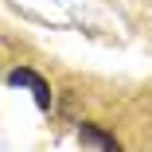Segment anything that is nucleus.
<instances>
[{
	"mask_svg": "<svg viewBox=\"0 0 152 152\" xmlns=\"http://www.w3.org/2000/svg\"><path fill=\"white\" fill-rule=\"evenodd\" d=\"M8 82L12 86H23V90H31V98H35V105L43 109V113H51V102H55V94H51V86L31 70V66H16L12 74H8Z\"/></svg>",
	"mask_w": 152,
	"mask_h": 152,
	"instance_id": "f257e3e1",
	"label": "nucleus"
},
{
	"mask_svg": "<svg viewBox=\"0 0 152 152\" xmlns=\"http://www.w3.org/2000/svg\"><path fill=\"white\" fill-rule=\"evenodd\" d=\"M78 144H86V148H105V152H117V148H121V140H117L113 133H105L102 125H94V121H82V125H78Z\"/></svg>",
	"mask_w": 152,
	"mask_h": 152,
	"instance_id": "f03ea898",
	"label": "nucleus"
}]
</instances>
